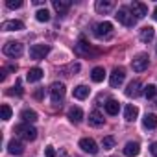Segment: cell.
<instances>
[{
    "label": "cell",
    "mask_w": 157,
    "mask_h": 157,
    "mask_svg": "<svg viewBox=\"0 0 157 157\" xmlns=\"http://www.w3.org/2000/svg\"><path fill=\"white\" fill-rule=\"evenodd\" d=\"M80 148H82L85 153H91V155L98 153V144H96L93 139H89V137H85V139L80 140Z\"/></svg>",
    "instance_id": "obj_10"
},
{
    "label": "cell",
    "mask_w": 157,
    "mask_h": 157,
    "mask_svg": "<svg viewBox=\"0 0 157 157\" xmlns=\"http://www.w3.org/2000/svg\"><path fill=\"white\" fill-rule=\"evenodd\" d=\"M115 17H117V21H118V22H122V24H124V26H128V28L135 26V22H137V19L133 17L131 10H129V8H126V6H124V8H120V10L117 11V15H115Z\"/></svg>",
    "instance_id": "obj_2"
},
{
    "label": "cell",
    "mask_w": 157,
    "mask_h": 157,
    "mask_svg": "<svg viewBox=\"0 0 157 157\" xmlns=\"http://www.w3.org/2000/svg\"><path fill=\"white\" fill-rule=\"evenodd\" d=\"M15 133H17L21 139H24V140H35V139H37V129H35L33 126L26 124V122L15 126Z\"/></svg>",
    "instance_id": "obj_1"
},
{
    "label": "cell",
    "mask_w": 157,
    "mask_h": 157,
    "mask_svg": "<svg viewBox=\"0 0 157 157\" xmlns=\"http://www.w3.org/2000/svg\"><path fill=\"white\" fill-rule=\"evenodd\" d=\"M104 107H105V113L111 115V117L118 115V111H120V104H118L117 100H107V102L104 104Z\"/></svg>",
    "instance_id": "obj_19"
},
{
    "label": "cell",
    "mask_w": 157,
    "mask_h": 157,
    "mask_svg": "<svg viewBox=\"0 0 157 157\" xmlns=\"http://www.w3.org/2000/svg\"><path fill=\"white\" fill-rule=\"evenodd\" d=\"M43 76H44V72H43L39 67H33V68H30V70H28L26 80H28L30 83H35V82H39V80H41Z\"/></svg>",
    "instance_id": "obj_17"
},
{
    "label": "cell",
    "mask_w": 157,
    "mask_h": 157,
    "mask_svg": "<svg viewBox=\"0 0 157 157\" xmlns=\"http://www.w3.org/2000/svg\"><path fill=\"white\" fill-rule=\"evenodd\" d=\"M150 151H151L153 157H157V142H151L150 144Z\"/></svg>",
    "instance_id": "obj_36"
},
{
    "label": "cell",
    "mask_w": 157,
    "mask_h": 157,
    "mask_svg": "<svg viewBox=\"0 0 157 157\" xmlns=\"http://www.w3.org/2000/svg\"><path fill=\"white\" fill-rule=\"evenodd\" d=\"M13 89H15V91H10V94H17V96H21V94L24 93V91H22V85H21V82H17V85H15Z\"/></svg>",
    "instance_id": "obj_33"
},
{
    "label": "cell",
    "mask_w": 157,
    "mask_h": 157,
    "mask_svg": "<svg viewBox=\"0 0 157 157\" xmlns=\"http://www.w3.org/2000/svg\"><path fill=\"white\" fill-rule=\"evenodd\" d=\"M153 35H155V30H153L151 26H144V28L140 30V33H139V37H140L142 43H150V41L153 39Z\"/></svg>",
    "instance_id": "obj_22"
},
{
    "label": "cell",
    "mask_w": 157,
    "mask_h": 157,
    "mask_svg": "<svg viewBox=\"0 0 157 157\" xmlns=\"http://www.w3.org/2000/svg\"><path fill=\"white\" fill-rule=\"evenodd\" d=\"M33 96H35V98H37V100H43V98H44V89H43V87H41V89H37V91H35V94H33Z\"/></svg>",
    "instance_id": "obj_35"
},
{
    "label": "cell",
    "mask_w": 157,
    "mask_h": 157,
    "mask_svg": "<svg viewBox=\"0 0 157 157\" xmlns=\"http://www.w3.org/2000/svg\"><path fill=\"white\" fill-rule=\"evenodd\" d=\"M6 6H8L10 10H17V8H21V6H22V2H21V0H8Z\"/></svg>",
    "instance_id": "obj_32"
},
{
    "label": "cell",
    "mask_w": 157,
    "mask_h": 157,
    "mask_svg": "<svg viewBox=\"0 0 157 157\" xmlns=\"http://www.w3.org/2000/svg\"><path fill=\"white\" fill-rule=\"evenodd\" d=\"M2 30L4 32H21V30H24V22H21V21H6V22H2Z\"/></svg>",
    "instance_id": "obj_15"
},
{
    "label": "cell",
    "mask_w": 157,
    "mask_h": 157,
    "mask_svg": "<svg viewBox=\"0 0 157 157\" xmlns=\"http://www.w3.org/2000/svg\"><path fill=\"white\" fill-rule=\"evenodd\" d=\"M0 111H2V120H10L11 118V107L8 104H4L2 107H0Z\"/></svg>",
    "instance_id": "obj_31"
},
{
    "label": "cell",
    "mask_w": 157,
    "mask_h": 157,
    "mask_svg": "<svg viewBox=\"0 0 157 157\" xmlns=\"http://www.w3.org/2000/svg\"><path fill=\"white\" fill-rule=\"evenodd\" d=\"M102 148H104V150H111V148H115V139H113V137H104V140H102Z\"/></svg>",
    "instance_id": "obj_30"
},
{
    "label": "cell",
    "mask_w": 157,
    "mask_h": 157,
    "mask_svg": "<svg viewBox=\"0 0 157 157\" xmlns=\"http://www.w3.org/2000/svg\"><path fill=\"white\" fill-rule=\"evenodd\" d=\"M124 80H126V70L117 67V68L111 72V76H109V85H111V87H120V85L124 83Z\"/></svg>",
    "instance_id": "obj_8"
},
{
    "label": "cell",
    "mask_w": 157,
    "mask_h": 157,
    "mask_svg": "<svg viewBox=\"0 0 157 157\" xmlns=\"http://www.w3.org/2000/svg\"><path fill=\"white\" fill-rule=\"evenodd\" d=\"M142 126H144L146 129H155V128H157V117H155L153 113H146L144 118H142Z\"/></svg>",
    "instance_id": "obj_21"
},
{
    "label": "cell",
    "mask_w": 157,
    "mask_h": 157,
    "mask_svg": "<svg viewBox=\"0 0 157 157\" xmlns=\"http://www.w3.org/2000/svg\"><path fill=\"white\" fill-rule=\"evenodd\" d=\"M68 8H70V0H54V10H56L59 15L67 13Z\"/></svg>",
    "instance_id": "obj_23"
},
{
    "label": "cell",
    "mask_w": 157,
    "mask_h": 157,
    "mask_svg": "<svg viewBox=\"0 0 157 157\" xmlns=\"http://www.w3.org/2000/svg\"><path fill=\"white\" fill-rule=\"evenodd\" d=\"M104 122H105V118H104V115L98 109H94V111L89 113V124L93 128H100V126H104Z\"/></svg>",
    "instance_id": "obj_12"
},
{
    "label": "cell",
    "mask_w": 157,
    "mask_h": 157,
    "mask_svg": "<svg viewBox=\"0 0 157 157\" xmlns=\"http://www.w3.org/2000/svg\"><path fill=\"white\" fill-rule=\"evenodd\" d=\"M142 94H144V96H146L148 100H151V98H155V94H157V87L150 83V85H146V87H144Z\"/></svg>",
    "instance_id": "obj_28"
},
{
    "label": "cell",
    "mask_w": 157,
    "mask_h": 157,
    "mask_svg": "<svg viewBox=\"0 0 157 157\" xmlns=\"http://www.w3.org/2000/svg\"><path fill=\"white\" fill-rule=\"evenodd\" d=\"M151 17H153L155 21H157V6H155V10H153V15H151Z\"/></svg>",
    "instance_id": "obj_37"
},
{
    "label": "cell",
    "mask_w": 157,
    "mask_h": 157,
    "mask_svg": "<svg viewBox=\"0 0 157 157\" xmlns=\"http://www.w3.org/2000/svg\"><path fill=\"white\" fill-rule=\"evenodd\" d=\"M8 151L11 155H21V153H24V144L21 140H17V139H11L8 142Z\"/></svg>",
    "instance_id": "obj_14"
},
{
    "label": "cell",
    "mask_w": 157,
    "mask_h": 157,
    "mask_svg": "<svg viewBox=\"0 0 157 157\" xmlns=\"http://www.w3.org/2000/svg\"><path fill=\"white\" fill-rule=\"evenodd\" d=\"M21 118L26 124H33V122H37V113L33 109H22L21 111Z\"/></svg>",
    "instance_id": "obj_20"
},
{
    "label": "cell",
    "mask_w": 157,
    "mask_h": 157,
    "mask_svg": "<svg viewBox=\"0 0 157 157\" xmlns=\"http://www.w3.org/2000/svg\"><path fill=\"white\" fill-rule=\"evenodd\" d=\"M68 120H70L72 124H80V122L83 120V111H82L80 107H70V109H68Z\"/></svg>",
    "instance_id": "obj_16"
},
{
    "label": "cell",
    "mask_w": 157,
    "mask_h": 157,
    "mask_svg": "<svg viewBox=\"0 0 157 157\" xmlns=\"http://www.w3.org/2000/svg\"><path fill=\"white\" fill-rule=\"evenodd\" d=\"M148 65H150V57H148V54H139V56H135L133 61H131V68H133L135 72H142V70H146Z\"/></svg>",
    "instance_id": "obj_7"
},
{
    "label": "cell",
    "mask_w": 157,
    "mask_h": 157,
    "mask_svg": "<svg viewBox=\"0 0 157 157\" xmlns=\"http://www.w3.org/2000/svg\"><path fill=\"white\" fill-rule=\"evenodd\" d=\"M65 93H67V89H65V83H59V82L52 83V87H50V98H52V102H54V104H59V102H63V98H65Z\"/></svg>",
    "instance_id": "obj_3"
},
{
    "label": "cell",
    "mask_w": 157,
    "mask_h": 157,
    "mask_svg": "<svg viewBox=\"0 0 157 157\" xmlns=\"http://www.w3.org/2000/svg\"><path fill=\"white\" fill-rule=\"evenodd\" d=\"M137 115H139V109L135 107V105H126V109H124V118L128 120V122H133L135 118H137Z\"/></svg>",
    "instance_id": "obj_27"
},
{
    "label": "cell",
    "mask_w": 157,
    "mask_h": 157,
    "mask_svg": "<svg viewBox=\"0 0 157 157\" xmlns=\"http://www.w3.org/2000/svg\"><path fill=\"white\" fill-rule=\"evenodd\" d=\"M115 10V2H113V0H98V2H96V11L98 13H111Z\"/></svg>",
    "instance_id": "obj_13"
},
{
    "label": "cell",
    "mask_w": 157,
    "mask_h": 157,
    "mask_svg": "<svg viewBox=\"0 0 157 157\" xmlns=\"http://www.w3.org/2000/svg\"><path fill=\"white\" fill-rule=\"evenodd\" d=\"M94 35H96L98 39H109V37L113 35V24L107 22V21L96 24V26H94Z\"/></svg>",
    "instance_id": "obj_4"
},
{
    "label": "cell",
    "mask_w": 157,
    "mask_h": 157,
    "mask_svg": "<svg viewBox=\"0 0 157 157\" xmlns=\"http://www.w3.org/2000/svg\"><path fill=\"white\" fill-rule=\"evenodd\" d=\"M35 17H37L39 22H48V21H50V13H48V10H39V11L35 13Z\"/></svg>",
    "instance_id": "obj_29"
},
{
    "label": "cell",
    "mask_w": 157,
    "mask_h": 157,
    "mask_svg": "<svg viewBox=\"0 0 157 157\" xmlns=\"http://www.w3.org/2000/svg\"><path fill=\"white\" fill-rule=\"evenodd\" d=\"M155 52H157V46H155Z\"/></svg>",
    "instance_id": "obj_38"
},
{
    "label": "cell",
    "mask_w": 157,
    "mask_h": 157,
    "mask_svg": "<svg viewBox=\"0 0 157 157\" xmlns=\"http://www.w3.org/2000/svg\"><path fill=\"white\" fill-rule=\"evenodd\" d=\"M44 155H46V157H56L57 153H56L54 146H46V150H44Z\"/></svg>",
    "instance_id": "obj_34"
},
{
    "label": "cell",
    "mask_w": 157,
    "mask_h": 157,
    "mask_svg": "<svg viewBox=\"0 0 157 157\" xmlns=\"http://www.w3.org/2000/svg\"><path fill=\"white\" fill-rule=\"evenodd\" d=\"M104 78H105V70H104V67H94L93 72H91V80L96 82V83H100V82H104Z\"/></svg>",
    "instance_id": "obj_26"
},
{
    "label": "cell",
    "mask_w": 157,
    "mask_h": 157,
    "mask_svg": "<svg viewBox=\"0 0 157 157\" xmlns=\"http://www.w3.org/2000/svg\"><path fill=\"white\" fill-rule=\"evenodd\" d=\"M89 87L87 85H78V87H74V98H78V100H85L87 96H89Z\"/></svg>",
    "instance_id": "obj_24"
},
{
    "label": "cell",
    "mask_w": 157,
    "mask_h": 157,
    "mask_svg": "<svg viewBox=\"0 0 157 157\" xmlns=\"http://www.w3.org/2000/svg\"><path fill=\"white\" fill-rule=\"evenodd\" d=\"M22 52H24V46L17 41H10L4 44V54L8 57H19V56H22Z\"/></svg>",
    "instance_id": "obj_5"
},
{
    "label": "cell",
    "mask_w": 157,
    "mask_h": 157,
    "mask_svg": "<svg viewBox=\"0 0 157 157\" xmlns=\"http://www.w3.org/2000/svg\"><path fill=\"white\" fill-rule=\"evenodd\" d=\"M48 52H50L48 44H33L30 48V57L35 59V61H41V59H44L48 56Z\"/></svg>",
    "instance_id": "obj_6"
},
{
    "label": "cell",
    "mask_w": 157,
    "mask_h": 157,
    "mask_svg": "<svg viewBox=\"0 0 157 157\" xmlns=\"http://www.w3.org/2000/svg\"><path fill=\"white\" fill-rule=\"evenodd\" d=\"M76 52L80 54V56H89V54H91V44L82 37V39H80V43L76 44Z\"/></svg>",
    "instance_id": "obj_25"
},
{
    "label": "cell",
    "mask_w": 157,
    "mask_h": 157,
    "mask_svg": "<svg viewBox=\"0 0 157 157\" xmlns=\"http://www.w3.org/2000/svg\"><path fill=\"white\" fill-rule=\"evenodd\" d=\"M140 82L139 80H133V82H129L128 83V87H126V96H129V98H137L142 91H140Z\"/></svg>",
    "instance_id": "obj_11"
},
{
    "label": "cell",
    "mask_w": 157,
    "mask_h": 157,
    "mask_svg": "<svg viewBox=\"0 0 157 157\" xmlns=\"http://www.w3.org/2000/svg\"><path fill=\"white\" fill-rule=\"evenodd\" d=\"M139 151H140V146H139V142H128L126 146H124V155L126 157H135V155H139Z\"/></svg>",
    "instance_id": "obj_18"
},
{
    "label": "cell",
    "mask_w": 157,
    "mask_h": 157,
    "mask_svg": "<svg viewBox=\"0 0 157 157\" xmlns=\"http://www.w3.org/2000/svg\"><path fill=\"white\" fill-rule=\"evenodd\" d=\"M129 10H131L133 17H135L137 21H140V19H144V17L148 15V6L142 4V2H133V4L129 6Z\"/></svg>",
    "instance_id": "obj_9"
}]
</instances>
